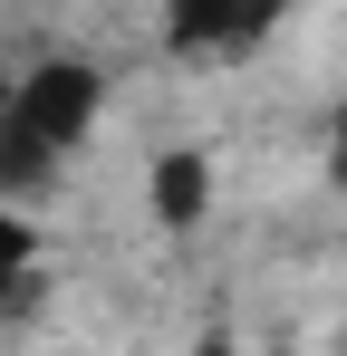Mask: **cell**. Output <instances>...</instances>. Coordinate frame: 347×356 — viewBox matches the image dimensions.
Wrapping results in <instances>:
<instances>
[{"instance_id":"cell-3","label":"cell","mask_w":347,"mask_h":356,"mask_svg":"<svg viewBox=\"0 0 347 356\" xmlns=\"http://www.w3.org/2000/svg\"><path fill=\"white\" fill-rule=\"evenodd\" d=\"M145 202H155V222H164V232H193V222L213 212V164H203L193 145H164V154H155V174H145Z\"/></svg>"},{"instance_id":"cell-1","label":"cell","mask_w":347,"mask_h":356,"mask_svg":"<svg viewBox=\"0 0 347 356\" xmlns=\"http://www.w3.org/2000/svg\"><path fill=\"white\" fill-rule=\"evenodd\" d=\"M97 106H107V77H97L87 58H39L29 77H10V97H0V116L20 125L39 154H58V164L87 145Z\"/></svg>"},{"instance_id":"cell-5","label":"cell","mask_w":347,"mask_h":356,"mask_svg":"<svg viewBox=\"0 0 347 356\" xmlns=\"http://www.w3.org/2000/svg\"><path fill=\"white\" fill-rule=\"evenodd\" d=\"M328 145H338L328 164H338V183H347V97H338V125H328Z\"/></svg>"},{"instance_id":"cell-6","label":"cell","mask_w":347,"mask_h":356,"mask_svg":"<svg viewBox=\"0 0 347 356\" xmlns=\"http://www.w3.org/2000/svg\"><path fill=\"white\" fill-rule=\"evenodd\" d=\"M193 356H241V347H231L222 327H203V337H193Z\"/></svg>"},{"instance_id":"cell-4","label":"cell","mask_w":347,"mask_h":356,"mask_svg":"<svg viewBox=\"0 0 347 356\" xmlns=\"http://www.w3.org/2000/svg\"><path fill=\"white\" fill-rule=\"evenodd\" d=\"M29 270H39V232H29V222H20V212L0 202V308L29 289Z\"/></svg>"},{"instance_id":"cell-2","label":"cell","mask_w":347,"mask_h":356,"mask_svg":"<svg viewBox=\"0 0 347 356\" xmlns=\"http://www.w3.org/2000/svg\"><path fill=\"white\" fill-rule=\"evenodd\" d=\"M289 19V0H164V49L183 58H251Z\"/></svg>"},{"instance_id":"cell-7","label":"cell","mask_w":347,"mask_h":356,"mask_svg":"<svg viewBox=\"0 0 347 356\" xmlns=\"http://www.w3.org/2000/svg\"><path fill=\"white\" fill-rule=\"evenodd\" d=\"M0 97H10V67H0Z\"/></svg>"}]
</instances>
